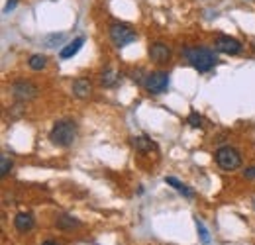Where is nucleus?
<instances>
[{"label":"nucleus","instance_id":"4468645a","mask_svg":"<svg viewBox=\"0 0 255 245\" xmlns=\"http://www.w3.org/2000/svg\"><path fill=\"white\" fill-rule=\"evenodd\" d=\"M165 183L171 184V186H175V190H177V192H181V194H183V196H187V198H192V196H194L191 188H189L187 184L179 183V181H177L175 177H167V179H165Z\"/></svg>","mask_w":255,"mask_h":245},{"label":"nucleus","instance_id":"39448f33","mask_svg":"<svg viewBox=\"0 0 255 245\" xmlns=\"http://www.w3.org/2000/svg\"><path fill=\"white\" fill-rule=\"evenodd\" d=\"M10 92L18 102H30L33 98H37V94H39L37 87L30 81H16L10 87Z\"/></svg>","mask_w":255,"mask_h":245},{"label":"nucleus","instance_id":"0eeeda50","mask_svg":"<svg viewBox=\"0 0 255 245\" xmlns=\"http://www.w3.org/2000/svg\"><path fill=\"white\" fill-rule=\"evenodd\" d=\"M244 49V45L236 39V37H230V35H218L214 39V51L218 53H226V55H240Z\"/></svg>","mask_w":255,"mask_h":245},{"label":"nucleus","instance_id":"1a4fd4ad","mask_svg":"<svg viewBox=\"0 0 255 245\" xmlns=\"http://www.w3.org/2000/svg\"><path fill=\"white\" fill-rule=\"evenodd\" d=\"M33 224H35V220H33V216L30 212H20V214H16V218H14V228L20 234H28L33 228Z\"/></svg>","mask_w":255,"mask_h":245},{"label":"nucleus","instance_id":"2eb2a0df","mask_svg":"<svg viewBox=\"0 0 255 245\" xmlns=\"http://www.w3.org/2000/svg\"><path fill=\"white\" fill-rule=\"evenodd\" d=\"M45 65H47V57L41 55V53H35L28 59V67L32 71H41V69H45Z\"/></svg>","mask_w":255,"mask_h":245},{"label":"nucleus","instance_id":"20e7f679","mask_svg":"<svg viewBox=\"0 0 255 245\" xmlns=\"http://www.w3.org/2000/svg\"><path fill=\"white\" fill-rule=\"evenodd\" d=\"M214 159H216L218 167L224 169V171H236L242 165V153L236 147H232V145L220 147L216 151V155H214Z\"/></svg>","mask_w":255,"mask_h":245},{"label":"nucleus","instance_id":"5701e85b","mask_svg":"<svg viewBox=\"0 0 255 245\" xmlns=\"http://www.w3.org/2000/svg\"><path fill=\"white\" fill-rule=\"evenodd\" d=\"M41 245H57V244H55V242H43Z\"/></svg>","mask_w":255,"mask_h":245},{"label":"nucleus","instance_id":"9d476101","mask_svg":"<svg viewBox=\"0 0 255 245\" xmlns=\"http://www.w3.org/2000/svg\"><path fill=\"white\" fill-rule=\"evenodd\" d=\"M131 145H133V149H135V151H139V153L157 151L155 141H151L147 135H137V137H133V139H131Z\"/></svg>","mask_w":255,"mask_h":245},{"label":"nucleus","instance_id":"a211bd4d","mask_svg":"<svg viewBox=\"0 0 255 245\" xmlns=\"http://www.w3.org/2000/svg\"><path fill=\"white\" fill-rule=\"evenodd\" d=\"M12 169V159L8 155H2L0 157V177H6Z\"/></svg>","mask_w":255,"mask_h":245},{"label":"nucleus","instance_id":"9b49d317","mask_svg":"<svg viewBox=\"0 0 255 245\" xmlns=\"http://www.w3.org/2000/svg\"><path fill=\"white\" fill-rule=\"evenodd\" d=\"M85 45V37H75L71 43H67L63 49L59 51V57L61 59H71L73 55H77L81 51V47Z\"/></svg>","mask_w":255,"mask_h":245},{"label":"nucleus","instance_id":"dca6fc26","mask_svg":"<svg viewBox=\"0 0 255 245\" xmlns=\"http://www.w3.org/2000/svg\"><path fill=\"white\" fill-rule=\"evenodd\" d=\"M55 224H57L59 230H73V228L79 226V222H77L75 218H71V216H61V218H57Z\"/></svg>","mask_w":255,"mask_h":245},{"label":"nucleus","instance_id":"6e6552de","mask_svg":"<svg viewBox=\"0 0 255 245\" xmlns=\"http://www.w3.org/2000/svg\"><path fill=\"white\" fill-rule=\"evenodd\" d=\"M147 55L153 63L163 65V63H167L171 59V47L167 43H163V41H153L149 45V49H147Z\"/></svg>","mask_w":255,"mask_h":245},{"label":"nucleus","instance_id":"423d86ee","mask_svg":"<svg viewBox=\"0 0 255 245\" xmlns=\"http://www.w3.org/2000/svg\"><path fill=\"white\" fill-rule=\"evenodd\" d=\"M143 87L149 94H161V92L167 91L169 87V75L165 71H155V73H149L143 81Z\"/></svg>","mask_w":255,"mask_h":245},{"label":"nucleus","instance_id":"7ed1b4c3","mask_svg":"<svg viewBox=\"0 0 255 245\" xmlns=\"http://www.w3.org/2000/svg\"><path fill=\"white\" fill-rule=\"evenodd\" d=\"M108 33H110V39H112V43L116 45V47H126L129 43H133L135 39H137V31L133 30L131 26H128V24H122V22H114V24H110V28H108Z\"/></svg>","mask_w":255,"mask_h":245},{"label":"nucleus","instance_id":"ddd939ff","mask_svg":"<svg viewBox=\"0 0 255 245\" xmlns=\"http://www.w3.org/2000/svg\"><path fill=\"white\" fill-rule=\"evenodd\" d=\"M118 79H120V75H118L114 69H106V71L100 75V85H102L104 89H112V87L118 83Z\"/></svg>","mask_w":255,"mask_h":245},{"label":"nucleus","instance_id":"4be33fe9","mask_svg":"<svg viewBox=\"0 0 255 245\" xmlns=\"http://www.w3.org/2000/svg\"><path fill=\"white\" fill-rule=\"evenodd\" d=\"M14 6H16V0H8V4H6V8H4V12H10Z\"/></svg>","mask_w":255,"mask_h":245},{"label":"nucleus","instance_id":"6ab92c4d","mask_svg":"<svg viewBox=\"0 0 255 245\" xmlns=\"http://www.w3.org/2000/svg\"><path fill=\"white\" fill-rule=\"evenodd\" d=\"M196 230H198V236H200V242H202V244H204V245H208V244H210V236H208V230L204 228V224H202V222H200L198 218H196Z\"/></svg>","mask_w":255,"mask_h":245},{"label":"nucleus","instance_id":"aec40b11","mask_svg":"<svg viewBox=\"0 0 255 245\" xmlns=\"http://www.w3.org/2000/svg\"><path fill=\"white\" fill-rule=\"evenodd\" d=\"M187 122L191 123L192 127H200V123H202V118H200L196 112H191V114H189V118H187Z\"/></svg>","mask_w":255,"mask_h":245},{"label":"nucleus","instance_id":"412c9836","mask_svg":"<svg viewBox=\"0 0 255 245\" xmlns=\"http://www.w3.org/2000/svg\"><path fill=\"white\" fill-rule=\"evenodd\" d=\"M246 179H255V167H250V169H246Z\"/></svg>","mask_w":255,"mask_h":245},{"label":"nucleus","instance_id":"f03ea898","mask_svg":"<svg viewBox=\"0 0 255 245\" xmlns=\"http://www.w3.org/2000/svg\"><path fill=\"white\" fill-rule=\"evenodd\" d=\"M49 139L53 141V145L59 147H69L75 143L77 139V123L71 120H59L53 123L51 131H49Z\"/></svg>","mask_w":255,"mask_h":245},{"label":"nucleus","instance_id":"f257e3e1","mask_svg":"<svg viewBox=\"0 0 255 245\" xmlns=\"http://www.w3.org/2000/svg\"><path fill=\"white\" fill-rule=\"evenodd\" d=\"M216 53L218 51H212L208 47H185L183 49L185 59L191 63L198 73H206V71L216 67V63H218V55Z\"/></svg>","mask_w":255,"mask_h":245},{"label":"nucleus","instance_id":"f8f14e48","mask_svg":"<svg viewBox=\"0 0 255 245\" xmlns=\"http://www.w3.org/2000/svg\"><path fill=\"white\" fill-rule=\"evenodd\" d=\"M91 92H93L91 81H87V79H77V81L73 83V94H75L77 98H89Z\"/></svg>","mask_w":255,"mask_h":245},{"label":"nucleus","instance_id":"f3484780","mask_svg":"<svg viewBox=\"0 0 255 245\" xmlns=\"http://www.w3.org/2000/svg\"><path fill=\"white\" fill-rule=\"evenodd\" d=\"M63 39H65V33H51V35L43 37V43H45L47 47H57Z\"/></svg>","mask_w":255,"mask_h":245}]
</instances>
